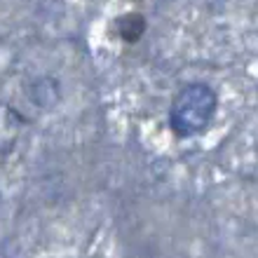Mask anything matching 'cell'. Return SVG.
<instances>
[{
    "mask_svg": "<svg viewBox=\"0 0 258 258\" xmlns=\"http://www.w3.org/2000/svg\"><path fill=\"white\" fill-rule=\"evenodd\" d=\"M218 113V94L207 82H190L171 99L169 127L181 139L202 134Z\"/></svg>",
    "mask_w": 258,
    "mask_h": 258,
    "instance_id": "cell-1",
    "label": "cell"
},
{
    "mask_svg": "<svg viewBox=\"0 0 258 258\" xmlns=\"http://www.w3.org/2000/svg\"><path fill=\"white\" fill-rule=\"evenodd\" d=\"M61 85L59 80L54 78H47V75H42L38 80L28 87V96H31V101L35 106H42V108H49V106H54L59 101V94H61Z\"/></svg>",
    "mask_w": 258,
    "mask_h": 258,
    "instance_id": "cell-2",
    "label": "cell"
},
{
    "mask_svg": "<svg viewBox=\"0 0 258 258\" xmlns=\"http://www.w3.org/2000/svg\"><path fill=\"white\" fill-rule=\"evenodd\" d=\"M146 31V19L141 14H124L117 19V33L124 42H136Z\"/></svg>",
    "mask_w": 258,
    "mask_h": 258,
    "instance_id": "cell-3",
    "label": "cell"
}]
</instances>
